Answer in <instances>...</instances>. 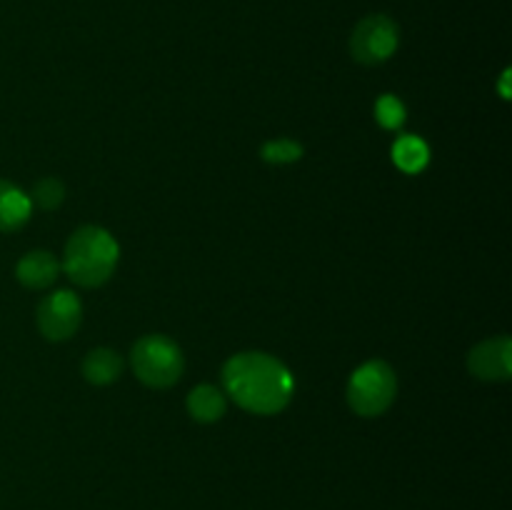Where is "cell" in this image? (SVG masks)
<instances>
[{"label": "cell", "mask_w": 512, "mask_h": 510, "mask_svg": "<svg viewBox=\"0 0 512 510\" xmlns=\"http://www.w3.org/2000/svg\"><path fill=\"white\" fill-rule=\"evenodd\" d=\"M35 323L45 340L63 343L78 333L80 323H83V303L73 290H55L40 300Z\"/></svg>", "instance_id": "cell-6"}, {"label": "cell", "mask_w": 512, "mask_h": 510, "mask_svg": "<svg viewBox=\"0 0 512 510\" xmlns=\"http://www.w3.org/2000/svg\"><path fill=\"white\" fill-rule=\"evenodd\" d=\"M398 398V375L385 360H368L348 378L345 400L360 418H380Z\"/></svg>", "instance_id": "cell-4"}, {"label": "cell", "mask_w": 512, "mask_h": 510, "mask_svg": "<svg viewBox=\"0 0 512 510\" xmlns=\"http://www.w3.org/2000/svg\"><path fill=\"white\" fill-rule=\"evenodd\" d=\"M118 260V240L100 225H83L70 233L60 270L80 288H100L113 278Z\"/></svg>", "instance_id": "cell-2"}, {"label": "cell", "mask_w": 512, "mask_h": 510, "mask_svg": "<svg viewBox=\"0 0 512 510\" xmlns=\"http://www.w3.org/2000/svg\"><path fill=\"white\" fill-rule=\"evenodd\" d=\"M33 213L28 193L0 178V233H15L23 228Z\"/></svg>", "instance_id": "cell-10"}, {"label": "cell", "mask_w": 512, "mask_h": 510, "mask_svg": "<svg viewBox=\"0 0 512 510\" xmlns=\"http://www.w3.org/2000/svg\"><path fill=\"white\" fill-rule=\"evenodd\" d=\"M375 118L385 130H398L405 123V105L395 95H383L375 103Z\"/></svg>", "instance_id": "cell-15"}, {"label": "cell", "mask_w": 512, "mask_h": 510, "mask_svg": "<svg viewBox=\"0 0 512 510\" xmlns=\"http://www.w3.org/2000/svg\"><path fill=\"white\" fill-rule=\"evenodd\" d=\"M393 160L403 173H420L428 165L430 150L418 135H400L393 145Z\"/></svg>", "instance_id": "cell-12"}, {"label": "cell", "mask_w": 512, "mask_h": 510, "mask_svg": "<svg viewBox=\"0 0 512 510\" xmlns=\"http://www.w3.org/2000/svg\"><path fill=\"white\" fill-rule=\"evenodd\" d=\"M305 155V148L293 138H275L260 148V158L268 165H290L298 163Z\"/></svg>", "instance_id": "cell-13"}, {"label": "cell", "mask_w": 512, "mask_h": 510, "mask_svg": "<svg viewBox=\"0 0 512 510\" xmlns=\"http://www.w3.org/2000/svg\"><path fill=\"white\" fill-rule=\"evenodd\" d=\"M508 80H510V70H505L503 73V83H500V93H503V98L508 100L510 98V90H508Z\"/></svg>", "instance_id": "cell-16"}, {"label": "cell", "mask_w": 512, "mask_h": 510, "mask_svg": "<svg viewBox=\"0 0 512 510\" xmlns=\"http://www.w3.org/2000/svg\"><path fill=\"white\" fill-rule=\"evenodd\" d=\"M130 365L135 378L153 390L173 388L185 370V355L173 338L163 333H150L135 340L130 350Z\"/></svg>", "instance_id": "cell-3"}, {"label": "cell", "mask_w": 512, "mask_h": 510, "mask_svg": "<svg viewBox=\"0 0 512 510\" xmlns=\"http://www.w3.org/2000/svg\"><path fill=\"white\" fill-rule=\"evenodd\" d=\"M185 408H188V415L195 423L213 425L218 423L225 415V410H228V395L220 388H215V385L200 383L188 393Z\"/></svg>", "instance_id": "cell-9"}, {"label": "cell", "mask_w": 512, "mask_h": 510, "mask_svg": "<svg viewBox=\"0 0 512 510\" xmlns=\"http://www.w3.org/2000/svg\"><path fill=\"white\" fill-rule=\"evenodd\" d=\"M123 375V358L113 348H93L83 358V378L90 385H113Z\"/></svg>", "instance_id": "cell-11"}, {"label": "cell", "mask_w": 512, "mask_h": 510, "mask_svg": "<svg viewBox=\"0 0 512 510\" xmlns=\"http://www.w3.org/2000/svg\"><path fill=\"white\" fill-rule=\"evenodd\" d=\"M468 370L483 383H508L512 378V343L508 335L488 338L470 348Z\"/></svg>", "instance_id": "cell-7"}, {"label": "cell", "mask_w": 512, "mask_h": 510, "mask_svg": "<svg viewBox=\"0 0 512 510\" xmlns=\"http://www.w3.org/2000/svg\"><path fill=\"white\" fill-rule=\"evenodd\" d=\"M400 45V28L383 13L365 15L350 33V55L360 65H380L393 58Z\"/></svg>", "instance_id": "cell-5"}, {"label": "cell", "mask_w": 512, "mask_h": 510, "mask_svg": "<svg viewBox=\"0 0 512 510\" xmlns=\"http://www.w3.org/2000/svg\"><path fill=\"white\" fill-rule=\"evenodd\" d=\"M225 395L253 415H278L290 405L295 378L288 365L263 350L235 353L223 365Z\"/></svg>", "instance_id": "cell-1"}, {"label": "cell", "mask_w": 512, "mask_h": 510, "mask_svg": "<svg viewBox=\"0 0 512 510\" xmlns=\"http://www.w3.org/2000/svg\"><path fill=\"white\" fill-rule=\"evenodd\" d=\"M30 203L38 205L40 210H58L60 205H63L65 200V185L60 178H53V175H48V178L38 180L33 188V193L28 195Z\"/></svg>", "instance_id": "cell-14"}, {"label": "cell", "mask_w": 512, "mask_h": 510, "mask_svg": "<svg viewBox=\"0 0 512 510\" xmlns=\"http://www.w3.org/2000/svg\"><path fill=\"white\" fill-rule=\"evenodd\" d=\"M60 260L50 250H30L15 265V278L28 290H45L58 280Z\"/></svg>", "instance_id": "cell-8"}]
</instances>
